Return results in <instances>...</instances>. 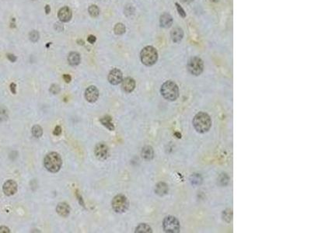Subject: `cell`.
I'll return each mask as SVG.
<instances>
[{
  "instance_id": "obj_22",
  "label": "cell",
  "mask_w": 311,
  "mask_h": 233,
  "mask_svg": "<svg viewBox=\"0 0 311 233\" xmlns=\"http://www.w3.org/2000/svg\"><path fill=\"white\" fill-rule=\"evenodd\" d=\"M32 135L35 138H41L43 135V129L40 125H34L32 127Z\"/></svg>"
},
{
  "instance_id": "obj_41",
  "label": "cell",
  "mask_w": 311,
  "mask_h": 233,
  "mask_svg": "<svg viewBox=\"0 0 311 233\" xmlns=\"http://www.w3.org/2000/svg\"><path fill=\"white\" fill-rule=\"evenodd\" d=\"M210 1H211V2H218L219 1V0H210Z\"/></svg>"
},
{
  "instance_id": "obj_3",
  "label": "cell",
  "mask_w": 311,
  "mask_h": 233,
  "mask_svg": "<svg viewBox=\"0 0 311 233\" xmlns=\"http://www.w3.org/2000/svg\"><path fill=\"white\" fill-rule=\"evenodd\" d=\"M62 161L61 156L57 153H50L45 156L44 159V165L45 168L51 172H57L60 170Z\"/></svg>"
},
{
  "instance_id": "obj_37",
  "label": "cell",
  "mask_w": 311,
  "mask_h": 233,
  "mask_svg": "<svg viewBox=\"0 0 311 233\" xmlns=\"http://www.w3.org/2000/svg\"><path fill=\"white\" fill-rule=\"evenodd\" d=\"M76 196H77V198H78V201H79V204H80L82 206L84 207V202H83V200L82 199V197L80 196V194H78V192L76 193Z\"/></svg>"
},
{
  "instance_id": "obj_31",
  "label": "cell",
  "mask_w": 311,
  "mask_h": 233,
  "mask_svg": "<svg viewBox=\"0 0 311 233\" xmlns=\"http://www.w3.org/2000/svg\"><path fill=\"white\" fill-rule=\"evenodd\" d=\"M62 133V128L60 126H56L55 130L53 131V135H56V136H59V135H61Z\"/></svg>"
},
{
  "instance_id": "obj_10",
  "label": "cell",
  "mask_w": 311,
  "mask_h": 233,
  "mask_svg": "<svg viewBox=\"0 0 311 233\" xmlns=\"http://www.w3.org/2000/svg\"><path fill=\"white\" fill-rule=\"evenodd\" d=\"M85 99L89 103H94L99 97V91L94 86H89L85 91Z\"/></svg>"
},
{
  "instance_id": "obj_33",
  "label": "cell",
  "mask_w": 311,
  "mask_h": 233,
  "mask_svg": "<svg viewBox=\"0 0 311 233\" xmlns=\"http://www.w3.org/2000/svg\"><path fill=\"white\" fill-rule=\"evenodd\" d=\"M10 232V230L9 228L5 227V226H1L0 227V233H9Z\"/></svg>"
},
{
  "instance_id": "obj_16",
  "label": "cell",
  "mask_w": 311,
  "mask_h": 233,
  "mask_svg": "<svg viewBox=\"0 0 311 233\" xmlns=\"http://www.w3.org/2000/svg\"><path fill=\"white\" fill-rule=\"evenodd\" d=\"M170 37L171 39L174 43H178L183 39L184 38V31L180 27H176L173 29L170 33Z\"/></svg>"
},
{
  "instance_id": "obj_13",
  "label": "cell",
  "mask_w": 311,
  "mask_h": 233,
  "mask_svg": "<svg viewBox=\"0 0 311 233\" xmlns=\"http://www.w3.org/2000/svg\"><path fill=\"white\" fill-rule=\"evenodd\" d=\"M122 89L126 93H132L135 88V81L131 77L125 78L122 80Z\"/></svg>"
},
{
  "instance_id": "obj_6",
  "label": "cell",
  "mask_w": 311,
  "mask_h": 233,
  "mask_svg": "<svg viewBox=\"0 0 311 233\" xmlns=\"http://www.w3.org/2000/svg\"><path fill=\"white\" fill-rule=\"evenodd\" d=\"M188 70L191 75L199 76L204 70V63L199 57H191L188 63Z\"/></svg>"
},
{
  "instance_id": "obj_17",
  "label": "cell",
  "mask_w": 311,
  "mask_h": 233,
  "mask_svg": "<svg viewBox=\"0 0 311 233\" xmlns=\"http://www.w3.org/2000/svg\"><path fill=\"white\" fill-rule=\"evenodd\" d=\"M169 191L168 185L163 182H159L155 186V193L159 196L166 195Z\"/></svg>"
},
{
  "instance_id": "obj_19",
  "label": "cell",
  "mask_w": 311,
  "mask_h": 233,
  "mask_svg": "<svg viewBox=\"0 0 311 233\" xmlns=\"http://www.w3.org/2000/svg\"><path fill=\"white\" fill-rule=\"evenodd\" d=\"M68 61L72 66H76L80 63V55L75 51L70 52L68 56Z\"/></svg>"
},
{
  "instance_id": "obj_26",
  "label": "cell",
  "mask_w": 311,
  "mask_h": 233,
  "mask_svg": "<svg viewBox=\"0 0 311 233\" xmlns=\"http://www.w3.org/2000/svg\"><path fill=\"white\" fill-rule=\"evenodd\" d=\"M191 182L192 184L194 185H199L201 184V183H202V177H201L200 175H199V174H194V175H192V176H191Z\"/></svg>"
},
{
  "instance_id": "obj_35",
  "label": "cell",
  "mask_w": 311,
  "mask_h": 233,
  "mask_svg": "<svg viewBox=\"0 0 311 233\" xmlns=\"http://www.w3.org/2000/svg\"><path fill=\"white\" fill-rule=\"evenodd\" d=\"M63 79H64L65 82V83H70V82H71V80H72V77H71V76H70L69 75H68V74H65V75H63Z\"/></svg>"
},
{
  "instance_id": "obj_18",
  "label": "cell",
  "mask_w": 311,
  "mask_h": 233,
  "mask_svg": "<svg viewBox=\"0 0 311 233\" xmlns=\"http://www.w3.org/2000/svg\"><path fill=\"white\" fill-rule=\"evenodd\" d=\"M142 157L145 160H151L154 157V151L151 146L146 145L145 147H143L142 149Z\"/></svg>"
},
{
  "instance_id": "obj_30",
  "label": "cell",
  "mask_w": 311,
  "mask_h": 233,
  "mask_svg": "<svg viewBox=\"0 0 311 233\" xmlns=\"http://www.w3.org/2000/svg\"><path fill=\"white\" fill-rule=\"evenodd\" d=\"M59 91H60V89H59V87L58 85H56V84L52 85V86H51V88H50L51 93H53V94H57Z\"/></svg>"
},
{
  "instance_id": "obj_7",
  "label": "cell",
  "mask_w": 311,
  "mask_h": 233,
  "mask_svg": "<svg viewBox=\"0 0 311 233\" xmlns=\"http://www.w3.org/2000/svg\"><path fill=\"white\" fill-rule=\"evenodd\" d=\"M129 202L127 197L123 194H118L115 196L112 200V208L115 212L118 213H124L128 210Z\"/></svg>"
},
{
  "instance_id": "obj_9",
  "label": "cell",
  "mask_w": 311,
  "mask_h": 233,
  "mask_svg": "<svg viewBox=\"0 0 311 233\" xmlns=\"http://www.w3.org/2000/svg\"><path fill=\"white\" fill-rule=\"evenodd\" d=\"M123 80V75L121 70L114 68L110 72L108 75V81L112 85H118Z\"/></svg>"
},
{
  "instance_id": "obj_29",
  "label": "cell",
  "mask_w": 311,
  "mask_h": 233,
  "mask_svg": "<svg viewBox=\"0 0 311 233\" xmlns=\"http://www.w3.org/2000/svg\"><path fill=\"white\" fill-rule=\"evenodd\" d=\"M175 5H176V7H177V12H178L179 15H180V16H181V17L184 18V17L186 16V13H185V11L184 10V9H183V8L181 7V5H179V3L176 2Z\"/></svg>"
},
{
  "instance_id": "obj_21",
  "label": "cell",
  "mask_w": 311,
  "mask_h": 233,
  "mask_svg": "<svg viewBox=\"0 0 311 233\" xmlns=\"http://www.w3.org/2000/svg\"><path fill=\"white\" fill-rule=\"evenodd\" d=\"M135 233H152V230L151 228V227L149 225L147 224H139L137 227H136L135 230Z\"/></svg>"
},
{
  "instance_id": "obj_28",
  "label": "cell",
  "mask_w": 311,
  "mask_h": 233,
  "mask_svg": "<svg viewBox=\"0 0 311 233\" xmlns=\"http://www.w3.org/2000/svg\"><path fill=\"white\" fill-rule=\"evenodd\" d=\"M39 33L37 31H32L29 34V38L32 42H37L39 40Z\"/></svg>"
},
{
  "instance_id": "obj_15",
  "label": "cell",
  "mask_w": 311,
  "mask_h": 233,
  "mask_svg": "<svg viewBox=\"0 0 311 233\" xmlns=\"http://www.w3.org/2000/svg\"><path fill=\"white\" fill-rule=\"evenodd\" d=\"M159 23L161 27L163 28H169L173 24V17L167 13H163L159 18Z\"/></svg>"
},
{
  "instance_id": "obj_24",
  "label": "cell",
  "mask_w": 311,
  "mask_h": 233,
  "mask_svg": "<svg viewBox=\"0 0 311 233\" xmlns=\"http://www.w3.org/2000/svg\"><path fill=\"white\" fill-rule=\"evenodd\" d=\"M88 12H89V15L92 16V17H97L100 14V9L97 7V5H91L88 9Z\"/></svg>"
},
{
  "instance_id": "obj_27",
  "label": "cell",
  "mask_w": 311,
  "mask_h": 233,
  "mask_svg": "<svg viewBox=\"0 0 311 233\" xmlns=\"http://www.w3.org/2000/svg\"><path fill=\"white\" fill-rule=\"evenodd\" d=\"M229 180V176H227L226 174L225 173H222L219 176V183L222 185V186H226V185L228 184Z\"/></svg>"
},
{
  "instance_id": "obj_2",
  "label": "cell",
  "mask_w": 311,
  "mask_h": 233,
  "mask_svg": "<svg viewBox=\"0 0 311 233\" xmlns=\"http://www.w3.org/2000/svg\"><path fill=\"white\" fill-rule=\"evenodd\" d=\"M160 93L166 100L175 101L179 97L178 86L171 80L166 81L161 86Z\"/></svg>"
},
{
  "instance_id": "obj_38",
  "label": "cell",
  "mask_w": 311,
  "mask_h": 233,
  "mask_svg": "<svg viewBox=\"0 0 311 233\" xmlns=\"http://www.w3.org/2000/svg\"><path fill=\"white\" fill-rule=\"evenodd\" d=\"M55 28V30L57 31H62L63 30L62 25V24H59V23H56Z\"/></svg>"
},
{
  "instance_id": "obj_4",
  "label": "cell",
  "mask_w": 311,
  "mask_h": 233,
  "mask_svg": "<svg viewBox=\"0 0 311 233\" xmlns=\"http://www.w3.org/2000/svg\"><path fill=\"white\" fill-rule=\"evenodd\" d=\"M140 59L143 65L152 66L155 65L158 60L157 50L152 46L145 47L140 53Z\"/></svg>"
},
{
  "instance_id": "obj_36",
  "label": "cell",
  "mask_w": 311,
  "mask_h": 233,
  "mask_svg": "<svg viewBox=\"0 0 311 233\" xmlns=\"http://www.w3.org/2000/svg\"><path fill=\"white\" fill-rule=\"evenodd\" d=\"M10 90L13 94H16V85L15 83H11L10 84Z\"/></svg>"
},
{
  "instance_id": "obj_11",
  "label": "cell",
  "mask_w": 311,
  "mask_h": 233,
  "mask_svg": "<svg viewBox=\"0 0 311 233\" xmlns=\"http://www.w3.org/2000/svg\"><path fill=\"white\" fill-rule=\"evenodd\" d=\"M3 192L5 195L12 196L17 191V183L12 179L7 180L3 184Z\"/></svg>"
},
{
  "instance_id": "obj_32",
  "label": "cell",
  "mask_w": 311,
  "mask_h": 233,
  "mask_svg": "<svg viewBox=\"0 0 311 233\" xmlns=\"http://www.w3.org/2000/svg\"><path fill=\"white\" fill-rule=\"evenodd\" d=\"M87 41L89 43L94 44L95 42H96V41H97V38H96L95 36H93V35H89V36L88 37Z\"/></svg>"
},
{
  "instance_id": "obj_25",
  "label": "cell",
  "mask_w": 311,
  "mask_h": 233,
  "mask_svg": "<svg viewBox=\"0 0 311 233\" xmlns=\"http://www.w3.org/2000/svg\"><path fill=\"white\" fill-rule=\"evenodd\" d=\"M232 218V212L230 209H226L222 212V218L226 222H230Z\"/></svg>"
},
{
  "instance_id": "obj_40",
  "label": "cell",
  "mask_w": 311,
  "mask_h": 233,
  "mask_svg": "<svg viewBox=\"0 0 311 233\" xmlns=\"http://www.w3.org/2000/svg\"><path fill=\"white\" fill-rule=\"evenodd\" d=\"M184 2H187V3H189V2H191L193 0H183Z\"/></svg>"
},
{
  "instance_id": "obj_1",
  "label": "cell",
  "mask_w": 311,
  "mask_h": 233,
  "mask_svg": "<svg viewBox=\"0 0 311 233\" xmlns=\"http://www.w3.org/2000/svg\"><path fill=\"white\" fill-rule=\"evenodd\" d=\"M193 126L197 132L204 134L208 132L212 127V119L206 112H199L193 118Z\"/></svg>"
},
{
  "instance_id": "obj_5",
  "label": "cell",
  "mask_w": 311,
  "mask_h": 233,
  "mask_svg": "<svg viewBox=\"0 0 311 233\" xmlns=\"http://www.w3.org/2000/svg\"><path fill=\"white\" fill-rule=\"evenodd\" d=\"M163 228L165 232L178 233L181 229L178 219L174 216H166L163 221Z\"/></svg>"
},
{
  "instance_id": "obj_12",
  "label": "cell",
  "mask_w": 311,
  "mask_h": 233,
  "mask_svg": "<svg viewBox=\"0 0 311 233\" xmlns=\"http://www.w3.org/2000/svg\"><path fill=\"white\" fill-rule=\"evenodd\" d=\"M72 13L71 9L68 6H64L58 13V17L60 20V21L63 23H67L72 19Z\"/></svg>"
},
{
  "instance_id": "obj_34",
  "label": "cell",
  "mask_w": 311,
  "mask_h": 233,
  "mask_svg": "<svg viewBox=\"0 0 311 233\" xmlns=\"http://www.w3.org/2000/svg\"><path fill=\"white\" fill-rule=\"evenodd\" d=\"M7 57H8V59H9L10 61H12V62H15V61H16V57L13 54H8Z\"/></svg>"
},
{
  "instance_id": "obj_8",
  "label": "cell",
  "mask_w": 311,
  "mask_h": 233,
  "mask_svg": "<svg viewBox=\"0 0 311 233\" xmlns=\"http://www.w3.org/2000/svg\"><path fill=\"white\" fill-rule=\"evenodd\" d=\"M94 153L98 159L105 160L109 156V149L104 143H99L96 145Z\"/></svg>"
},
{
  "instance_id": "obj_39",
  "label": "cell",
  "mask_w": 311,
  "mask_h": 233,
  "mask_svg": "<svg viewBox=\"0 0 311 233\" xmlns=\"http://www.w3.org/2000/svg\"><path fill=\"white\" fill-rule=\"evenodd\" d=\"M51 12V7H50V5H45V13L46 14H49Z\"/></svg>"
},
{
  "instance_id": "obj_20",
  "label": "cell",
  "mask_w": 311,
  "mask_h": 233,
  "mask_svg": "<svg viewBox=\"0 0 311 233\" xmlns=\"http://www.w3.org/2000/svg\"><path fill=\"white\" fill-rule=\"evenodd\" d=\"M100 121L104 127H107V129L110 130V131H114V130H115V126H114V124H113L112 123V118H111V116H108V115L104 116V117L100 118Z\"/></svg>"
},
{
  "instance_id": "obj_14",
  "label": "cell",
  "mask_w": 311,
  "mask_h": 233,
  "mask_svg": "<svg viewBox=\"0 0 311 233\" xmlns=\"http://www.w3.org/2000/svg\"><path fill=\"white\" fill-rule=\"evenodd\" d=\"M56 212L60 216L64 218L68 217L70 213V207L67 203H59L56 208Z\"/></svg>"
},
{
  "instance_id": "obj_23",
  "label": "cell",
  "mask_w": 311,
  "mask_h": 233,
  "mask_svg": "<svg viewBox=\"0 0 311 233\" xmlns=\"http://www.w3.org/2000/svg\"><path fill=\"white\" fill-rule=\"evenodd\" d=\"M114 31L117 35H122L125 32V26L122 23H117L114 27Z\"/></svg>"
}]
</instances>
